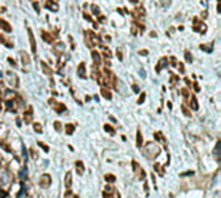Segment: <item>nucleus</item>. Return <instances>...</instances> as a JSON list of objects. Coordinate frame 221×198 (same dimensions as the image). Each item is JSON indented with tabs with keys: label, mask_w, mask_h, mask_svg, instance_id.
Returning a JSON list of instances; mask_svg holds the SVG:
<instances>
[{
	"label": "nucleus",
	"mask_w": 221,
	"mask_h": 198,
	"mask_svg": "<svg viewBox=\"0 0 221 198\" xmlns=\"http://www.w3.org/2000/svg\"><path fill=\"white\" fill-rule=\"evenodd\" d=\"M160 3H162V5H163L164 8H167V6L171 5V0H160Z\"/></svg>",
	"instance_id": "7c9ffc66"
},
{
	"label": "nucleus",
	"mask_w": 221,
	"mask_h": 198,
	"mask_svg": "<svg viewBox=\"0 0 221 198\" xmlns=\"http://www.w3.org/2000/svg\"><path fill=\"white\" fill-rule=\"evenodd\" d=\"M66 134L67 135H73L74 134V129H75V126L71 124V123H69V124H66Z\"/></svg>",
	"instance_id": "f3484780"
},
{
	"label": "nucleus",
	"mask_w": 221,
	"mask_h": 198,
	"mask_svg": "<svg viewBox=\"0 0 221 198\" xmlns=\"http://www.w3.org/2000/svg\"><path fill=\"white\" fill-rule=\"evenodd\" d=\"M92 58H93V61H95L96 65H100V64H101V57H100V53H98L97 51H93V52H92Z\"/></svg>",
	"instance_id": "ddd939ff"
},
{
	"label": "nucleus",
	"mask_w": 221,
	"mask_h": 198,
	"mask_svg": "<svg viewBox=\"0 0 221 198\" xmlns=\"http://www.w3.org/2000/svg\"><path fill=\"white\" fill-rule=\"evenodd\" d=\"M190 108L193 110H198L199 109V105H198V101H197V97L195 96H191L190 99Z\"/></svg>",
	"instance_id": "1a4fd4ad"
},
{
	"label": "nucleus",
	"mask_w": 221,
	"mask_h": 198,
	"mask_svg": "<svg viewBox=\"0 0 221 198\" xmlns=\"http://www.w3.org/2000/svg\"><path fill=\"white\" fill-rule=\"evenodd\" d=\"M84 18H86L87 21H92V18H91V16H87V14H84Z\"/></svg>",
	"instance_id": "49530a36"
},
{
	"label": "nucleus",
	"mask_w": 221,
	"mask_h": 198,
	"mask_svg": "<svg viewBox=\"0 0 221 198\" xmlns=\"http://www.w3.org/2000/svg\"><path fill=\"white\" fill-rule=\"evenodd\" d=\"M194 172L193 171H187V172H184V174H181V176H190V175H193Z\"/></svg>",
	"instance_id": "58836bf2"
},
{
	"label": "nucleus",
	"mask_w": 221,
	"mask_h": 198,
	"mask_svg": "<svg viewBox=\"0 0 221 198\" xmlns=\"http://www.w3.org/2000/svg\"><path fill=\"white\" fill-rule=\"evenodd\" d=\"M78 75H79L82 79H86L87 78V74H86V64L82 62L78 66Z\"/></svg>",
	"instance_id": "0eeeda50"
},
{
	"label": "nucleus",
	"mask_w": 221,
	"mask_h": 198,
	"mask_svg": "<svg viewBox=\"0 0 221 198\" xmlns=\"http://www.w3.org/2000/svg\"><path fill=\"white\" fill-rule=\"evenodd\" d=\"M92 12L95 16H100V8L96 4H92Z\"/></svg>",
	"instance_id": "a878e982"
},
{
	"label": "nucleus",
	"mask_w": 221,
	"mask_h": 198,
	"mask_svg": "<svg viewBox=\"0 0 221 198\" xmlns=\"http://www.w3.org/2000/svg\"><path fill=\"white\" fill-rule=\"evenodd\" d=\"M145 97H146V93H144V92H142L141 93V96H140V99H138V104H144V101H145Z\"/></svg>",
	"instance_id": "473e14b6"
},
{
	"label": "nucleus",
	"mask_w": 221,
	"mask_h": 198,
	"mask_svg": "<svg viewBox=\"0 0 221 198\" xmlns=\"http://www.w3.org/2000/svg\"><path fill=\"white\" fill-rule=\"evenodd\" d=\"M27 32H29V39H30V44H31V51H32V53H35V52H36V43H35L34 34H32L31 29H27Z\"/></svg>",
	"instance_id": "39448f33"
},
{
	"label": "nucleus",
	"mask_w": 221,
	"mask_h": 198,
	"mask_svg": "<svg viewBox=\"0 0 221 198\" xmlns=\"http://www.w3.org/2000/svg\"><path fill=\"white\" fill-rule=\"evenodd\" d=\"M0 180L1 183L4 184V187H8L12 181V177H11V174L8 172V170H0Z\"/></svg>",
	"instance_id": "f03ea898"
},
{
	"label": "nucleus",
	"mask_w": 221,
	"mask_h": 198,
	"mask_svg": "<svg viewBox=\"0 0 221 198\" xmlns=\"http://www.w3.org/2000/svg\"><path fill=\"white\" fill-rule=\"evenodd\" d=\"M43 39L45 41H48V43H52V41H53V38H52L48 32H43Z\"/></svg>",
	"instance_id": "b1692460"
},
{
	"label": "nucleus",
	"mask_w": 221,
	"mask_h": 198,
	"mask_svg": "<svg viewBox=\"0 0 221 198\" xmlns=\"http://www.w3.org/2000/svg\"><path fill=\"white\" fill-rule=\"evenodd\" d=\"M24 196H26V189L25 188H21V192L18 193V196H17V198H22Z\"/></svg>",
	"instance_id": "72a5a7b5"
},
{
	"label": "nucleus",
	"mask_w": 221,
	"mask_h": 198,
	"mask_svg": "<svg viewBox=\"0 0 221 198\" xmlns=\"http://www.w3.org/2000/svg\"><path fill=\"white\" fill-rule=\"evenodd\" d=\"M101 93H102V96L105 97L106 100H111V93H110V91L102 88V89H101Z\"/></svg>",
	"instance_id": "6ab92c4d"
},
{
	"label": "nucleus",
	"mask_w": 221,
	"mask_h": 198,
	"mask_svg": "<svg viewBox=\"0 0 221 198\" xmlns=\"http://www.w3.org/2000/svg\"><path fill=\"white\" fill-rule=\"evenodd\" d=\"M132 89H133V92H135V93H138L140 92V87L136 86V84H133V86H132Z\"/></svg>",
	"instance_id": "e433bc0d"
},
{
	"label": "nucleus",
	"mask_w": 221,
	"mask_h": 198,
	"mask_svg": "<svg viewBox=\"0 0 221 198\" xmlns=\"http://www.w3.org/2000/svg\"><path fill=\"white\" fill-rule=\"evenodd\" d=\"M75 167H76L78 174H79V175H83L84 174V164H83L82 161H78L76 163H75Z\"/></svg>",
	"instance_id": "4468645a"
},
{
	"label": "nucleus",
	"mask_w": 221,
	"mask_h": 198,
	"mask_svg": "<svg viewBox=\"0 0 221 198\" xmlns=\"http://www.w3.org/2000/svg\"><path fill=\"white\" fill-rule=\"evenodd\" d=\"M133 168H135V171H137V163L136 162H133Z\"/></svg>",
	"instance_id": "09e8293b"
},
{
	"label": "nucleus",
	"mask_w": 221,
	"mask_h": 198,
	"mask_svg": "<svg viewBox=\"0 0 221 198\" xmlns=\"http://www.w3.org/2000/svg\"><path fill=\"white\" fill-rule=\"evenodd\" d=\"M6 79H8V82L11 83L13 87L18 86V78L13 71H6Z\"/></svg>",
	"instance_id": "7ed1b4c3"
},
{
	"label": "nucleus",
	"mask_w": 221,
	"mask_h": 198,
	"mask_svg": "<svg viewBox=\"0 0 221 198\" xmlns=\"http://www.w3.org/2000/svg\"><path fill=\"white\" fill-rule=\"evenodd\" d=\"M53 126H54V129H56L57 132H61V131H62V128H61L62 126H61V123L58 122V121H57V122H54V124H53Z\"/></svg>",
	"instance_id": "c85d7f7f"
},
{
	"label": "nucleus",
	"mask_w": 221,
	"mask_h": 198,
	"mask_svg": "<svg viewBox=\"0 0 221 198\" xmlns=\"http://www.w3.org/2000/svg\"><path fill=\"white\" fill-rule=\"evenodd\" d=\"M138 54H142V56H146V54H149V52L146 51V49H142V51H140V52H138Z\"/></svg>",
	"instance_id": "ea45409f"
},
{
	"label": "nucleus",
	"mask_w": 221,
	"mask_h": 198,
	"mask_svg": "<svg viewBox=\"0 0 221 198\" xmlns=\"http://www.w3.org/2000/svg\"><path fill=\"white\" fill-rule=\"evenodd\" d=\"M21 58H22V64H24V65H26V66L30 65V58H29L27 53H25L24 51H21Z\"/></svg>",
	"instance_id": "9b49d317"
},
{
	"label": "nucleus",
	"mask_w": 221,
	"mask_h": 198,
	"mask_svg": "<svg viewBox=\"0 0 221 198\" xmlns=\"http://www.w3.org/2000/svg\"><path fill=\"white\" fill-rule=\"evenodd\" d=\"M19 179L21 180H26L27 179V168L24 167L19 170Z\"/></svg>",
	"instance_id": "2eb2a0df"
},
{
	"label": "nucleus",
	"mask_w": 221,
	"mask_h": 198,
	"mask_svg": "<svg viewBox=\"0 0 221 198\" xmlns=\"http://www.w3.org/2000/svg\"><path fill=\"white\" fill-rule=\"evenodd\" d=\"M65 49H66V45H65L63 43H57L53 47V52L56 54H62L63 52H65Z\"/></svg>",
	"instance_id": "423d86ee"
},
{
	"label": "nucleus",
	"mask_w": 221,
	"mask_h": 198,
	"mask_svg": "<svg viewBox=\"0 0 221 198\" xmlns=\"http://www.w3.org/2000/svg\"><path fill=\"white\" fill-rule=\"evenodd\" d=\"M178 69H180L181 73H184V65H183V64H180V65H178Z\"/></svg>",
	"instance_id": "c03bdc74"
},
{
	"label": "nucleus",
	"mask_w": 221,
	"mask_h": 198,
	"mask_svg": "<svg viewBox=\"0 0 221 198\" xmlns=\"http://www.w3.org/2000/svg\"><path fill=\"white\" fill-rule=\"evenodd\" d=\"M71 185H73V176H71V172H67L66 176H65V187H66L67 190H70Z\"/></svg>",
	"instance_id": "6e6552de"
},
{
	"label": "nucleus",
	"mask_w": 221,
	"mask_h": 198,
	"mask_svg": "<svg viewBox=\"0 0 221 198\" xmlns=\"http://www.w3.org/2000/svg\"><path fill=\"white\" fill-rule=\"evenodd\" d=\"M31 114H32V109H29V112L25 113V118H26V123H30L31 122Z\"/></svg>",
	"instance_id": "412c9836"
},
{
	"label": "nucleus",
	"mask_w": 221,
	"mask_h": 198,
	"mask_svg": "<svg viewBox=\"0 0 221 198\" xmlns=\"http://www.w3.org/2000/svg\"><path fill=\"white\" fill-rule=\"evenodd\" d=\"M154 136H155V139H157L158 141H163V142H165V141H164V139H163V135H162L160 132H157V134H155Z\"/></svg>",
	"instance_id": "c756f323"
},
{
	"label": "nucleus",
	"mask_w": 221,
	"mask_h": 198,
	"mask_svg": "<svg viewBox=\"0 0 221 198\" xmlns=\"http://www.w3.org/2000/svg\"><path fill=\"white\" fill-rule=\"evenodd\" d=\"M200 48L204 51H207V52H212V48H208V47H206V44H202L200 45Z\"/></svg>",
	"instance_id": "4c0bfd02"
},
{
	"label": "nucleus",
	"mask_w": 221,
	"mask_h": 198,
	"mask_svg": "<svg viewBox=\"0 0 221 198\" xmlns=\"http://www.w3.org/2000/svg\"><path fill=\"white\" fill-rule=\"evenodd\" d=\"M65 109H66V106H65L63 104H56V105H54V110H56L57 113H62V112H65Z\"/></svg>",
	"instance_id": "a211bd4d"
},
{
	"label": "nucleus",
	"mask_w": 221,
	"mask_h": 198,
	"mask_svg": "<svg viewBox=\"0 0 221 198\" xmlns=\"http://www.w3.org/2000/svg\"><path fill=\"white\" fill-rule=\"evenodd\" d=\"M136 144L137 147H142V135H141V131H137V135H136Z\"/></svg>",
	"instance_id": "dca6fc26"
},
{
	"label": "nucleus",
	"mask_w": 221,
	"mask_h": 198,
	"mask_svg": "<svg viewBox=\"0 0 221 198\" xmlns=\"http://www.w3.org/2000/svg\"><path fill=\"white\" fill-rule=\"evenodd\" d=\"M0 27H1L3 30H5L6 32L12 31V27L9 26V24H8V22H5V21H3V19H0Z\"/></svg>",
	"instance_id": "f8f14e48"
},
{
	"label": "nucleus",
	"mask_w": 221,
	"mask_h": 198,
	"mask_svg": "<svg viewBox=\"0 0 221 198\" xmlns=\"http://www.w3.org/2000/svg\"><path fill=\"white\" fill-rule=\"evenodd\" d=\"M183 112H184V113H185V114H186V115H190V113L187 112V110H186V108H185V106H183Z\"/></svg>",
	"instance_id": "37998d69"
},
{
	"label": "nucleus",
	"mask_w": 221,
	"mask_h": 198,
	"mask_svg": "<svg viewBox=\"0 0 221 198\" xmlns=\"http://www.w3.org/2000/svg\"><path fill=\"white\" fill-rule=\"evenodd\" d=\"M105 180L108 181V183H114V181L116 180V177L114 176L113 174H108V175H105Z\"/></svg>",
	"instance_id": "aec40b11"
},
{
	"label": "nucleus",
	"mask_w": 221,
	"mask_h": 198,
	"mask_svg": "<svg viewBox=\"0 0 221 198\" xmlns=\"http://www.w3.org/2000/svg\"><path fill=\"white\" fill-rule=\"evenodd\" d=\"M159 153H160V148L155 142H148L144 149V154L148 158H155Z\"/></svg>",
	"instance_id": "f257e3e1"
},
{
	"label": "nucleus",
	"mask_w": 221,
	"mask_h": 198,
	"mask_svg": "<svg viewBox=\"0 0 221 198\" xmlns=\"http://www.w3.org/2000/svg\"><path fill=\"white\" fill-rule=\"evenodd\" d=\"M34 129L38 132V134H41V132H43V129H41V124H40V123H35V124H34Z\"/></svg>",
	"instance_id": "bb28decb"
},
{
	"label": "nucleus",
	"mask_w": 221,
	"mask_h": 198,
	"mask_svg": "<svg viewBox=\"0 0 221 198\" xmlns=\"http://www.w3.org/2000/svg\"><path fill=\"white\" fill-rule=\"evenodd\" d=\"M0 190H1V188H0Z\"/></svg>",
	"instance_id": "3c124183"
},
{
	"label": "nucleus",
	"mask_w": 221,
	"mask_h": 198,
	"mask_svg": "<svg viewBox=\"0 0 221 198\" xmlns=\"http://www.w3.org/2000/svg\"><path fill=\"white\" fill-rule=\"evenodd\" d=\"M194 89H195V92H199V91H200V88H199V86H198V84L195 83V84H194Z\"/></svg>",
	"instance_id": "a19ab883"
},
{
	"label": "nucleus",
	"mask_w": 221,
	"mask_h": 198,
	"mask_svg": "<svg viewBox=\"0 0 221 198\" xmlns=\"http://www.w3.org/2000/svg\"><path fill=\"white\" fill-rule=\"evenodd\" d=\"M41 66H43V71H44V73H47L48 75H51V74H52V70L49 69V67H48V65L45 64L44 61H41Z\"/></svg>",
	"instance_id": "4be33fe9"
},
{
	"label": "nucleus",
	"mask_w": 221,
	"mask_h": 198,
	"mask_svg": "<svg viewBox=\"0 0 221 198\" xmlns=\"http://www.w3.org/2000/svg\"><path fill=\"white\" fill-rule=\"evenodd\" d=\"M103 128H105V131H106V132H109L110 135H115V131H114V129H113L111 126L105 124V126H103Z\"/></svg>",
	"instance_id": "393cba45"
},
{
	"label": "nucleus",
	"mask_w": 221,
	"mask_h": 198,
	"mask_svg": "<svg viewBox=\"0 0 221 198\" xmlns=\"http://www.w3.org/2000/svg\"><path fill=\"white\" fill-rule=\"evenodd\" d=\"M51 183H52V180H51V176L48 174H44L43 176L40 177V187L41 188H49V185H51Z\"/></svg>",
	"instance_id": "20e7f679"
},
{
	"label": "nucleus",
	"mask_w": 221,
	"mask_h": 198,
	"mask_svg": "<svg viewBox=\"0 0 221 198\" xmlns=\"http://www.w3.org/2000/svg\"><path fill=\"white\" fill-rule=\"evenodd\" d=\"M220 141H217V144H216V147H215V150H213V154L216 155V158H220V155H219V150H220Z\"/></svg>",
	"instance_id": "cd10ccee"
},
{
	"label": "nucleus",
	"mask_w": 221,
	"mask_h": 198,
	"mask_svg": "<svg viewBox=\"0 0 221 198\" xmlns=\"http://www.w3.org/2000/svg\"><path fill=\"white\" fill-rule=\"evenodd\" d=\"M34 8L36 9V12H38V13L40 12V9H39V5H38V3H34Z\"/></svg>",
	"instance_id": "79ce46f5"
},
{
	"label": "nucleus",
	"mask_w": 221,
	"mask_h": 198,
	"mask_svg": "<svg viewBox=\"0 0 221 198\" xmlns=\"http://www.w3.org/2000/svg\"><path fill=\"white\" fill-rule=\"evenodd\" d=\"M185 58H186L187 62H191V61H193V57H191V54L189 53V52H185Z\"/></svg>",
	"instance_id": "2f4dec72"
},
{
	"label": "nucleus",
	"mask_w": 221,
	"mask_h": 198,
	"mask_svg": "<svg viewBox=\"0 0 221 198\" xmlns=\"http://www.w3.org/2000/svg\"><path fill=\"white\" fill-rule=\"evenodd\" d=\"M165 65H167V58H165V57L160 58V61H159L158 65H157V69H155V70H157V73H159V71L162 70V67H164Z\"/></svg>",
	"instance_id": "9d476101"
},
{
	"label": "nucleus",
	"mask_w": 221,
	"mask_h": 198,
	"mask_svg": "<svg viewBox=\"0 0 221 198\" xmlns=\"http://www.w3.org/2000/svg\"><path fill=\"white\" fill-rule=\"evenodd\" d=\"M8 61H9V62H11V64L13 65V66H16V62H14V61L12 60V58H8Z\"/></svg>",
	"instance_id": "de8ad7c7"
},
{
	"label": "nucleus",
	"mask_w": 221,
	"mask_h": 198,
	"mask_svg": "<svg viewBox=\"0 0 221 198\" xmlns=\"http://www.w3.org/2000/svg\"><path fill=\"white\" fill-rule=\"evenodd\" d=\"M111 194H113V192H103L102 193V197L103 198H113Z\"/></svg>",
	"instance_id": "f704fd0d"
},
{
	"label": "nucleus",
	"mask_w": 221,
	"mask_h": 198,
	"mask_svg": "<svg viewBox=\"0 0 221 198\" xmlns=\"http://www.w3.org/2000/svg\"><path fill=\"white\" fill-rule=\"evenodd\" d=\"M39 147H41V148H43V150L45 152V153H47V152H49V148H48L47 145H44L43 142H39Z\"/></svg>",
	"instance_id": "c9c22d12"
},
{
	"label": "nucleus",
	"mask_w": 221,
	"mask_h": 198,
	"mask_svg": "<svg viewBox=\"0 0 221 198\" xmlns=\"http://www.w3.org/2000/svg\"><path fill=\"white\" fill-rule=\"evenodd\" d=\"M116 56L119 57V60H123V57H122V53H120V52H118V51H116Z\"/></svg>",
	"instance_id": "a18cd8bd"
},
{
	"label": "nucleus",
	"mask_w": 221,
	"mask_h": 198,
	"mask_svg": "<svg viewBox=\"0 0 221 198\" xmlns=\"http://www.w3.org/2000/svg\"><path fill=\"white\" fill-rule=\"evenodd\" d=\"M140 73H141V75H142V78H144V76H145V71H144V70H142V69H141V70H140Z\"/></svg>",
	"instance_id": "8fccbe9b"
},
{
	"label": "nucleus",
	"mask_w": 221,
	"mask_h": 198,
	"mask_svg": "<svg viewBox=\"0 0 221 198\" xmlns=\"http://www.w3.org/2000/svg\"><path fill=\"white\" fill-rule=\"evenodd\" d=\"M45 8H49L51 11H53V12H56L57 9H58V6L57 5H53V3L52 1H48L47 4H45Z\"/></svg>",
	"instance_id": "5701e85b"
}]
</instances>
